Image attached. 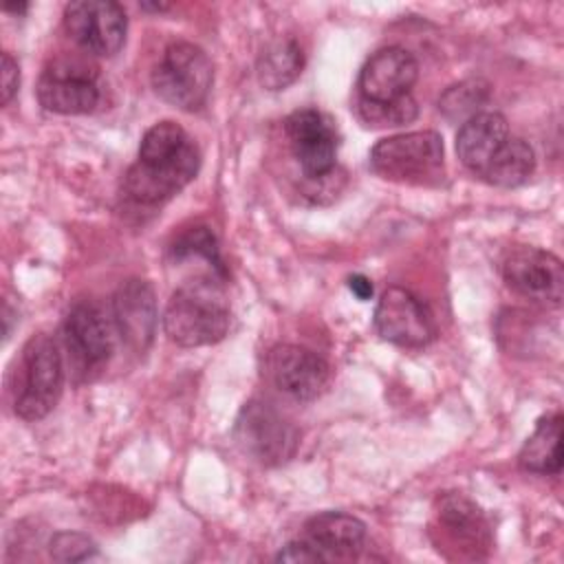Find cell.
<instances>
[{"label":"cell","instance_id":"ac0fdd59","mask_svg":"<svg viewBox=\"0 0 564 564\" xmlns=\"http://www.w3.org/2000/svg\"><path fill=\"white\" fill-rule=\"evenodd\" d=\"M518 465L524 471L555 476L562 469V414H551L538 421L533 434L524 441Z\"/></svg>","mask_w":564,"mask_h":564},{"label":"cell","instance_id":"603a6c76","mask_svg":"<svg viewBox=\"0 0 564 564\" xmlns=\"http://www.w3.org/2000/svg\"><path fill=\"white\" fill-rule=\"evenodd\" d=\"M359 117L377 128H397L416 119L419 106L412 95H405L394 101H366L359 99Z\"/></svg>","mask_w":564,"mask_h":564},{"label":"cell","instance_id":"4dcf8cb0","mask_svg":"<svg viewBox=\"0 0 564 564\" xmlns=\"http://www.w3.org/2000/svg\"><path fill=\"white\" fill-rule=\"evenodd\" d=\"M167 7H170V4H161V2H159V4H156V2H154V4L141 2V9H145V11H165Z\"/></svg>","mask_w":564,"mask_h":564},{"label":"cell","instance_id":"4fadbf2b","mask_svg":"<svg viewBox=\"0 0 564 564\" xmlns=\"http://www.w3.org/2000/svg\"><path fill=\"white\" fill-rule=\"evenodd\" d=\"M419 77V64L401 46L379 48L359 73V93L366 101H394L410 95Z\"/></svg>","mask_w":564,"mask_h":564},{"label":"cell","instance_id":"9c48e42d","mask_svg":"<svg viewBox=\"0 0 564 564\" xmlns=\"http://www.w3.org/2000/svg\"><path fill=\"white\" fill-rule=\"evenodd\" d=\"M200 167V152L192 141L178 156L159 163L137 161L123 176V192L141 205H161L178 194Z\"/></svg>","mask_w":564,"mask_h":564},{"label":"cell","instance_id":"44dd1931","mask_svg":"<svg viewBox=\"0 0 564 564\" xmlns=\"http://www.w3.org/2000/svg\"><path fill=\"white\" fill-rule=\"evenodd\" d=\"M438 518L452 540L478 546L487 538V524L480 509L463 496H445L441 500Z\"/></svg>","mask_w":564,"mask_h":564},{"label":"cell","instance_id":"8fae6325","mask_svg":"<svg viewBox=\"0 0 564 564\" xmlns=\"http://www.w3.org/2000/svg\"><path fill=\"white\" fill-rule=\"evenodd\" d=\"M97 73L73 59H57L37 82V99L48 112L88 115L99 104Z\"/></svg>","mask_w":564,"mask_h":564},{"label":"cell","instance_id":"83f0119b","mask_svg":"<svg viewBox=\"0 0 564 564\" xmlns=\"http://www.w3.org/2000/svg\"><path fill=\"white\" fill-rule=\"evenodd\" d=\"M20 86V66L9 51L2 53V104L7 106Z\"/></svg>","mask_w":564,"mask_h":564},{"label":"cell","instance_id":"277c9868","mask_svg":"<svg viewBox=\"0 0 564 564\" xmlns=\"http://www.w3.org/2000/svg\"><path fill=\"white\" fill-rule=\"evenodd\" d=\"M214 66L209 55L192 42H172L152 70L154 93L174 108L198 110L212 90Z\"/></svg>","mask_w":564,"mask_h":564},{"label":"cell","instance_id":"d4e9b609","mask_svg":"<svg viewBox=\"0 0 564 564\" xmlns=\"http://www.w3.org/2000/svg\"><path fill=\"white\" fill-rule=\"evenodd\" d=\"M172 253L174 258H192V256H200L207 262H212L218 271H223V262L218 256V242L216 236L212 234L209 227H192L185 234H181L176 238V242L172 245Z\"/></svg>","mask_w":564,"mask_h":564},{"label":"cell","instance_id":"484cf974","mask_svg":"<svg viewBox=\"0 0 564 564\" xmlns=\"http://www.w3.org/2000/svg\"><path fill=\"white\" fill-rule=\"evenodd\" d=\"M95 553H97L95 542L84 533L62 531L51 540V555L57 562H82L93 557Z\"/></svg>","mask_w":564,"mask_h":564},{"label":"cell","instance_id":"f546056e","mask_svg":"<svg viewBox=\"0 0 564 564\" xmlns=\"http://www.w3.org/2000/svg\"><path fill=\"white\" fill-rule=\"evenodd\" d=\"M26 9H29V4H26V2H20V4H11V2H7V4H4V11H7V13H15V15L24 13Z\"/></svg>","mask_w":564,"mask_h":564},{"label":"cell","instance_id":"7a4b0ae2","mask_svg":"<svg viewBox=\"0 0 564 564\" xmlns=\"http://www.w3.org/2000/svg\"><path fill=\"white\" fill-rule=\"evenodd\" d=\"M64 388V364L55 341L40 333L33 335L20 359L13 410L24 421L44 419L59 401Z\"/></svg>","mask_w":564,"mask_h":564},{"label":"cell","instance_id":"5bb4252c","mask_svg":"<svg viewBox=\"0 0 564 564\" xmlns=\"http://www.w3.org/2000/svg\"><path fill=\"white\" fill-rule=\"evenodd\" d=\"M64 341L75 361L84 368H93L101 366L110 357L115 330L99 304L79 302L66 315Z\"/></svg>","mask_w":564,"mask_h":564},{"label":"cell","instance_id":"7402d4cb","mask_svg":"<svg viewBox=\"0 0 564 564\" xmlns=\"http://www.w3.org/2000/svg\"><path fill=\"white\" fill-rule=\"evenodd\" d=\"M192 139L187 132L174 123V121H159L152 128L145 130L141 145H139V159L143 163H159V161H170L178 156Z\"/></svg>","mask_w":564,"mask_h":564},{"label":"cell","instance_id":"2e32d148","mask_svg":"<svg viewBox=\"0 0 564 564\" xmlns=\"http://www.w3.org/2000/svg\"><path fill=\"white\" fill-rule=\"evenodd\" d=\"M302 538L319 553L322 562L352 560L366 544V524L344 511H324L304 524Z\"/></svg>","mask_w":564,"mask_h":564},{"label":"cell","instance_id":"f1b7e54d","mask_svg":"<svg viewBox=\"0 0 564 564\" xmlns=\"http://www.w3.org/2000/svg\"><path fill=\"white\" fill-rule=\"evenodd\" d=\"M348 289L359 297V300H370L372 297V293H375V286H372V282L366 278V275H361V273H357V275H350L348 278Z\"/></svg>","mask_w":564,"mask_h":564},{"label":"cell","instance_id":"3957f363","mask_svg":"<svg viewBox=\"0 0 564 564\" xmlns=\"http://www.w3.org/2000/svg\"><path fill=\"white\" fill-rule=\"evenodd\" d=\"M370 167L381 178L397 183H436L443 176V139L434 130L381 139L370 152Z\"/></svg>","mask_w":564,"mask_h":564},{"label":"cell","instance_id":"30bf717a","mask_svg":"<svg viewBox=\"0 0 564 564\" xmlns=\"http://www.w3.org/2000/svg\"><path fill=\"white\" fill-rule=\"evenodd\" d=\"M286 137L291 143V152L300 163L304 176L308 178H326L337 161L339 137L333 121L313 108L295 110L286 123Z\"/></svg>","mask_w":564,"mask_h":564},{"label":"cell","instance_id":"6da1fadb","mask_svg":"<svg viewBox=\"0 0 564 564\" xmlns=\"http://www.w3.org/2000/svg\"><path fill=\"white\" fill-rule=\"evenodd\" d=\"M229 300L216 278H196L181 284L163 313L165 335L183 346L198 348L220 341L229 330Z\"/></svg>","mask_w":564,"mask_h":564},{"label":"cell","instance_id":"e0dca14e","mask_svg":"<svg viewBox=\"0 0 564 564\" xmlns=\"http://www.w3.org/2000/svg\"><path fill=\"white\" fill-rule=\"evenodd\" d=\"M509 139V123L500 112H478L463 121L456 134V154L474 174H482L498 148Z\"/></svg>","mask_w":564,"mask_h":564},{"label":"cell","instance_id":"7c38bea8","mask_svg":"<svg viewBox=\"0 0 564 564\" xmlns=\"http://www.w3.org/2000/svg\"><path fill=\"white\" fill-rule=\"evenodd\" d=\"M267 368L273 383L297 401L317 399L330 379V366L326 359L295 344L275 346L269 352Z\"/></svg>","mask_w":564,"mask_h":564},{"label":"cell","instance_id":"5b68a950","mask_svg":"<svg viewBox=\"0 0 564 564\" xmlns=\"http://www.w3.org/2000/svg\"><path fill=\"white\" fill-rule=\"evenodd\" d=\"M234 438L247 456L267 467L286 463L300 443L297 430L264 401L245 403L234 425Z\"/></svg>","mask_w":564,"mask_h":564},{"label":"cell","instance_id":"52a82bcc","mask_svg":"<svg viewBox=\"0 0 564 564\" xmlns=\"http://www.w3.org/2000/svg\"><path fill=\"white\" fill-rule=\"evenodd\" d=\"M381 339L401 348H423L436 337V322L427 304L403 286H388L375 308Z\"/></svg>","mask_w":564,"mask_h":564},{"label":"cell","instance_id":"ffe728a7","mask_svg":"<svg viewBox=\"0 0 564 564\" xmlns=\"http://www.w3.org/2000/svg\"><path fill=\"white\" fill-rule=\"evenodd\" d=\"M304 68V53L291 37L271 42L258 59V82L267 90H284Z\"/></svg>","mask_w":564,"mask_h":564},{"label":"cell","instance_id":"8992f818","mask_svg":"<svg viewBox=\"0 0 564 564\" xmlns=\"http://www.w3.org/2000/svg\"><path fill=\"white\" fill-rule=\"evenodd\" d=\"M64 26L86 53L112 57L126 44L128 18L115 0H75L64 9Z\"/></svg>","mask_w":564,"mask_h":564},{"label":"cell","instance_id":"cb8c5ba5","mask_svg":"<svg viewBox=\"0 0 564 564\" xmlns=\"http://www.w3.org/2000/svg\"><path fill=\"white\" fill-rule=\"evenodd\" d=\"M487 95H489L487 84H482L478 79L460 82L445 90V95L438 101V108L445 112L447 119H465L467 121L469 117L478 115V108L487 101Z\"/></svg>","mask_w":564,"mask_h":564},{"label":"cell","instance_id":"d6986e66","mask_svg":"<svg viewBox=\"0 0 564 564\" xmlns=\"http://www.w3.org/2000/svg\"><path fill=\"white\" fill-rule=\"evenodd\" d=\"M533 148L518 137H509L491 156L480 176L496 187H518L533 174Z\"/></svg>","mask_w":564,"mask_h":564},{"label":"cell","instance_id":"ba28073f","mask_svg":"<svg viewBox=\"0 0 564 564\" xmlns=\"http://www.w3.org/2000/svg\"><path fill=\"white\" fill-rule=\"evenodd\" d=\"M505 282L522 297L560 306L564 295L562 260L538 247H516L502 260Z\"/></svg>","mask_w":564,"mask_h":564},{"label":"cell","instance_id":"9a60e30c","mask_svg":"<svg viewBox=\"0 0 564 564\" xmlns=\"http://www.w3.org/2000/svg\"><path fill=\"white\" fill-rule=\"evenodd\" d=\"M112 317L132 350H145L156 330V297L145 280H126L112 300Z\"/></svg>","mask_w":564,"mask_h":564},{"label":"cell","instance_id":"4316f807","mask_svg":"<svg viewBox=\"0 0 564 564\" xmlns=\"http://www.w3.org/2000/svg\"><path fill=\"white\" fill-rule=\"evenodd\" d=\"M275 560H278V562H291V564H297V562H300V564H306V562H322L319 553H317L304 538L284 544V549L275 555Z\"/></svg>","mask_w":564,"mask_h":564}]
</instances>
